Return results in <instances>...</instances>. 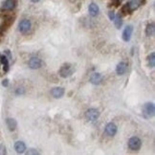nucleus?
Returning a JSON list of instances; mask_svg holds the SVG:
<instances>
[{
	"label": "nucleus",
	"mask_w": 155,
	"mask_h": 155,
	"mask_svg": "<svg viewBox=\"0 0 155 155\" xmlns=\"http://www.w3.org/2000/svg\"><path fill=\"white\" fill-rule=\"evenodd\" d=\"M143 3H144V0H129L126 4V6L123 8V12H125V14L131 13L133 11H135V10H137Z\"/></svg>",
	"instance_id": "1"
},
{
	"label": "nucleus",
	"mask_w": 155,
	"mask_h": 155,
	"mask_svg": "<svg viewBox=\"0 0 155 155\" xmlns=\"http://www.w3.org/2000/svg\"><path fill=\"white\" fill-rule=\"evenodd\" d=\"M155 106L152 102H147L143 106V116L146 119H149L154 116Z\"/></svg>",
	"instance_id": "2"
},
{
	"label": "nucleus",
	"mask_w": 155,
	"mask_h": 155,
	"mask_svg": "<svg viewBox=\"0 0 155 155\" xmlns=\"http://www.w3.org/2000/svg\"><path fill=\"white\" fill-rule=\"evenodd\" d=\"M73 72H74V69H73V67H72V65L69 63H66V64H63L59 68V74L61 78L66 79V78H69L70 76H72Z\"/></svg>",
	"instance_id": "3"
},
{
	"label": "nucleus",
	"mask_w": 155,
	"mask_h": 155,
	"mask_svg": "<svg viewBox=\"0 0 155 155\" xmlns=\"http://www.w3.org/2000/svg\"><path fill=\"white\" fill-rule=\"evenodd\" d=\"M142 147V141L138 137H131L128 141V147L133 151H137Z\"/></svg>",
	"instance_id": "4"
},
{
	"label": "nucleus",
	"mask_w": 155,
	"mask_h": 155,
	"mask_svg": "<svg viewBox=\"0 0 155 155\" xmlns=\"http://www.w3.org/2000/svg\"><path fill=\"white\" fill-rule=\"evenodd\" d=\"M100 117V112L96 108H89L85 112V118L87 121L89 122H94L98 120V118Z\"/></svg>",
	"instance_id": "5"
},
{
	"label": "nucleus",
	"mask_w": 155,
	"mask_h": 155,
	"mask_svg": "<svg viewBox=\"0 0 155 155\" xmlns=\"http://www.w3.org/2000/svg\"><path fill=\"white\" fill-rule=\"evenodd\" d=\"M31 27H32V24H31V21L29 19H22L21 21L18 24V30L20 33L22 34H26L28 33L31 30Z\"/></svg>",
	"instance_id": "6"
},
{
	"label": "nucleus",
	"mask_w": 155,
	"mask_h": 155,
	"mask_svg": "<svg viewBox=\"0 0 155 155\" xmlns=\"http://www.w3.org/2000/svg\"><path fill=\"white\" fill-rule=\"evenodd\" d=\"M28 65L31 69H38L42 65V61L38 56H33L28 61Z\"/></svg>",
	"instance_id": "7"
},
{
	"label": "nucleus",
	"mask_w": 155,
	"mask_h": 155,
	"mask_svg": "<svg viewBox=\"0 0 155 155\" xmlns=\"http://www.w3.org/2000/svg\"><path fill=\"white\" fill-rule=\"evenodd\" d=\"M117 130H118L117 126L115 125V123H107L106 126H105V134H106L107 136H109V137L115 136L116 133H117Z\"/></svg>",
	"instance_id": "8"
},
{
	"label": "nucleus",
	"mask_w": 155,
	"mask_h": 155,
	"mask_svg": "<svg viewBox=\"0 0 155 155\" xmlns=\"http://www.w3.org/2000/svg\"><path fill=\"white\" fill-rule=\"evenodd\" d=\"M132 32H133V27L131 25H127L126 27L125 28V30H123V41L127 42V41L130 40L131 35H132Z\"/></svg>",
	"instance_id": "9"
},
{
	"label": "nucleus",
	"mask_w": 155,
	"mask_h": 155,
	"mask_svg": "<svg viewBox=\"0 0 155 155\" xmlns=\"http://www.w3.org/2000/svg\"><path fill=\"white\" fill-rule=\"evenodd\" d=\"M127 67H128V64L126 62V61H121V62L116 66V73L119 76L125 75L127 70Z\"/></svg>",
	"instance_id": "10"
},
{
	"label": "nucleus",
	"mask_w": 155,
	"mask_h": 155,
	"mask_svg": "<svg viewBox=\"0 0 155 155\" xmlns=\"http://www.w3.org/2000/svg\"><path fill=\"white\" fill-rule=\"evenodd\" d=\"M51 95L55 99H59L64 95V88H62V87H55V88L51 90Z\"/></svg>",
	"instance_id": "11"
},
{
	"label": "nucleus",
	"mask_w": 155,
	"mask_h": 155,
	"mask_svg": "<svg viewBox=\"0 0 155 155\" xmlns=\"http://www.w3.org/2000/svg\"><path fill=\"white\" fill-rule=\"evenodd\" d=\"M102 81V76L100 73H93L90 77V82L92 84L99 85Z\"/></svg>",
	"instance_id": "12"
},
{
	"label": "nucleus",
	"mask_w": 155,
	"mask_h": 155,
	"mask_svg": "<svg viewBox=\"0 0 155 155\" xmlns=\"http://www.w3.org/2000/svg\"><path fill=\"white\" fill-rule=\"evenodd\" d=\"M88 12H89V14L91 15V17H97L98 14H99L100 8L96 3H91L89 5V7H88Z\"/></svg>",
	"instance_id": "13"
},
{
	"label": "nucleus",
	"mask_w": 155,
	"mask_h": 155,
	"mask_svg": "<svg viewBox=\"0 0 155 155\" xmlns=\"http://www.w3.org/2000/svg\"><path fill=\"white\" fill-rule=\"evenodd\" d=\"M14 147V150L17 151V153H20V154L24 153L25 150H26V144L23 142H21V141L15 142Z\"/></svg>",
	"instance_id": "14"
},
{
	"label": "nucleus",
	"mask_w": 155,
	"mask_h": 155,
	"mask_svg": "<svg viewBox=\"0 0 155 155\" xmlns=\"http://www.w3.org/2000/svg\"><path fill=\"white\" fill-rule=\"evenodd\" d=\"M15 7V0H5L3 3V10L5 11H12V10Z\"/></svg>",
	"instance_id": "15"
},
{
	"label": "nucleus",
	"mask_w": 155,
	"mask_h": 155,
	"mask_svg": "<svg viewBox=\"0 0 155 155\" xmlns=\"http://www.w3.org/2000/svg\"><path fill=\"white\" fill-rule=\"evenodd\" d=\"M6 123H7V126L9 128V130H11V131L15 130V128H17V121L13 118H8L6 120Z\"/></svg>",
	"instance_id": "16"
},
{
	"label": "nucleus",
	"mask_w": 155,
	"mask_h": 155,
	"mask_svg": "<svg viewBox=\"0 0 155 155\" xmlns=\"http://www.w3.org/2000/svg\"><path fill=\"white\" fill-rule=\"evenodd\" d=\"M0 63H1L4 72H8L9 70V60L5 55H0Z\"/></svg>",
	"instance_id": "17"
},
{
	"label": "nucleus",
	"mask_w": 155,
	"mask_h": 155,
	"mask_svg": "<svg viewBox=\"0 0 155 155\" xmlns=\"http://www.w3.org/2000/svg\"><path fill=\"white\" fill-rule=\"evenodd\" d=\"M155 34V25L154 23H149L147 26L146 29V35L147 37H153Z\"/></svg>",
	"instance_id": "18"
},
{
	"label": "nucleus",
	"mask_w": 155,
	"mask_h": 155,
	"mask_svg": "<svg viewBox=\"0 0 155 155\" xmlns=\"http://www.w3.org/2000/svg\"><path fill=\"white\" fill-rule=\"evenodd\" d=\"M113 21H114L115 27H116L117 29H120V28L122 27V26H123V19H122V17H120V15H116Z\"/></svg>",
	"instance_id": "19"
},
{
	"label": "nucleus",
	"mask_w": 155,
	"mask_h": 155,
	"mask_svg": "<svg viewBox=\"0 0 155 155\" xmlns=\"http://www.w3.org/2000/svg\"><path fill=\"white\" fill-rule=\"evenodd\" d=\"M147 61H148L149 67H151V68H154V66H155V54L154 53H151L150 55L148 56Z\"/></svg>",
	"instance_id": "20"
},
{
	"label": "nucleus",
	"mask_w": 155,
	"mask_h": 155,
	"mask_svg": "<svg viewBox=\"0 0 155 155\" xmlns=\"http://www.w3.org/2000/svg\"><path fill=\"white\" fill-rule=\"evenodd\" d=\"M7 151H6V147H5L3 144H0V155H4L6 154Z\"/></svg>",
	"instance_id": "21"
},
{
	"label": "nucleus",
	"mask_w": 155,
	"mask_h": 155,
	"mask_svg": "<svg viewBox=\"0 0 155 155\" xmlns=\"http://www.w3.org/2000/svg\"><path fill=\"white\" fill-rule=\"evenodd\" d=\"M108 17H109L110 20H114V18H115V17H116V14H115L114 12H109V13H108Z\"/></svg>",
	"instance_id": "22"
},
{
	"label": "nucleus",
	"mask_w": 155,
	"mask_h": 155,
	"mask_svg": "<svg viewBox=\"0 0 155 155\" xmlns=\"http://www.w3.org/2000/svg\"><path fill=\"white\" fill-rule=\"evenodd\" d=\"M15 94H17V95H22V94H24V90L22 88H17V90H15Z\"/></svg>",
	"instance_id": "23"
},
{
	"label": "nucleus",
	"mask_w": 155,
	"mask_h": 155,
	"mask_svg": "<svg viewBox=\"0 0 155 155\" xmlns=\"http://www.w3.org/2000/svg\"><path fill=\"white\" fill-rule=\"evenodd\" d=\"M27 154H39L37 150H35V149H29Z\"/></svg>",
	"instance_id": "24"
},
{
	"label": "nucleus",
	"mask_w": 155,
	"mask_h": 155,
	"mask_svg": "<svg viewBox=\"0 0 155 155\" xmlns=\"http://www.w3.org/2000/svg\"><path fill=\"white\" fill-rule=\"evenodd\" d=\"M8 84H9V81H8V80H4V81H2V85H3V86L7 87Z\"/></svg>",
	"instance_id": "25"
},
{
	"label": "nucleus",
	"mask_w": 155,
	"mask_h": 155,
	"mask_svg": "<svg viewBox=\"0 0 155 155\" xmlns=\"http://www.w3.org/2000/svg\"><path fill=\"white\" fill-rule=\"evenodd\" d=\"M3 21H4V20L0 18V31H1V29H2V26H3Z\"/></svg>",
	"instance_id": "26"
},
{
	"label": "nucleus",
	"mask_w": 155,
	"mask_h": 155,
	"mask_svg": "<svg viewBox=\"0 0 155 155\" xmlns=\"http://www.w3.org/2000/svg\"><path fill=\"white\" fill-rule=\"evenodd\" d=\"M31 1L34 2V3H37V2H38V1H39V0H31Z\"/></svg>",
	"instance_id": "27"
},
{
	"label": "nucleus",
	"mask_w": 155,
	"mask_h": 155,
	"mask_svg": "<svg viewBox=\"0 0 155 155\" xmlns=\"http://www.w3.org/2000/svg\"><path fill=\"white\" fill-rule=\"evenodd\" d=\"M120 1H121V0H120Z\"/></svg>",
	"instance_id": "28"
}]
</instances>
